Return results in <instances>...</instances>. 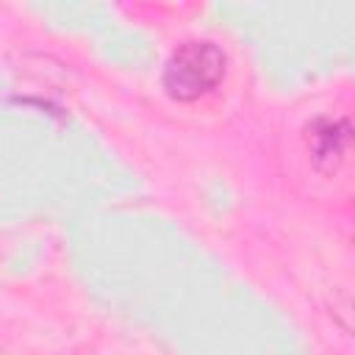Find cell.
<instances>
[{
  "label": "cell",
  "mask_w": 355,
  "mask_h": 355,
  "mask_svg": "<svg viewBox=\"0 0 355 355\" xmlns=\"http://www.w3.org/2000/svg\"><path fill=\"white\" fill-rule=\"evenodd\" d=\"M227 72V58L219 44L208 39H191L178 44L164 67V89L172 100L191 103L214 92Z\"/></svg>",
  "instance_id": "6da1fadb"
},
{
  "label": "cell",
  "mask_w": 355,
  "mask_h": 355,
  "mask_svg": "<svg viewBox=\"0 0 355 355\" xmlns=\"http://www.w3.org/2000/svg\"><path fill=\"white\" fill-rule=\"evenodd\" d=\"M305 147L311 153V164L319 172H333L344 161L349 144H352V125L347 116H313L305 125Z\"/></svg>",
  "instance_id": "7a4b0ae2"
},
{
  "label": "cell",
  "mask_w": 355,
  "mask_h": 355,
  "mask_svg": "<svg viewBox=\"0 0 355 355\" xmlns=\"http://www.w3.org/2000/svg\"><path fill=\"white\" fill-rule=\"evenodd\" d=\"M64 355H72V352H64Z\"/></svg>",
  "instance_id": "3957f363"
}]
</instances>
